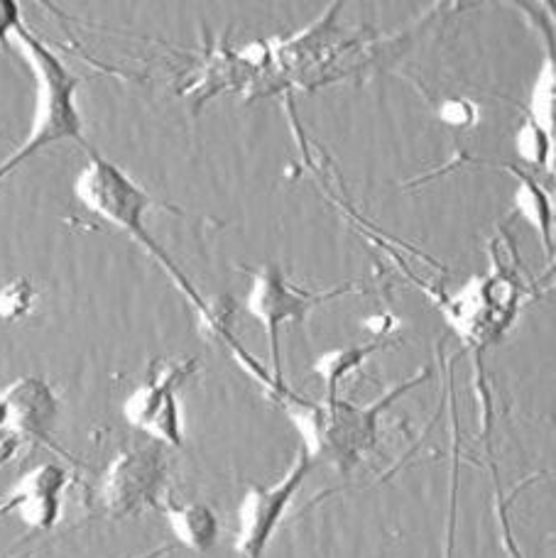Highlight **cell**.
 Here are the masks:
<instances>
[{
    "instance_id": "6da1fadb",
    "label": "cell",
    "mask_w": 556,
    "mask_h": 558,
    "mask_svg": "<svg viewBox=\"0 0 556 558\" xmlns=\"http://www.w3.org/2000/svg\"><path fill=\"white\" fill-rule=\"evenodd\" d=\"M15 37L29 66H33L37 82V104L33 131H29V137L25 140L23 147L0 165V179L13 174L20 165L27 162L39 149L64 143V140H78V143L84 140L82 113H78L76 106L78 78L69 72L67 64L52 49L45 43H39L33 33H27L25 25L17 29Z\"/></svg>"
},
{
    "instance_id": "7a4b0ae2",
    "label": "cell",
    "mask_w": 556,
    "mask_h": 558,
    "mask_svg": "<svg viewBox=\"0 0 556 558\" xmlns=\"http://www.w3.org/2000/svg\"><path fill=\"white\" fill-rule=\"evenodd\" d=\"M74 194L88 211L106 218V221L116 226L118 231L128 233L133 241H137V245H143L145 251L172 275L174 282L198 304V296L194 289L189 287L184 275L177 270L170 257L162 253V247L157 245L155 238L145 231V214L153 208L150 194H147L143 186H137L121 167L108 162L101 155H94L82 169V174L76 177Z\"/></svg>"
},
{
    "instance_id": "3957f363",
    "label": "cell",
    "mask_w": 556,
    "mask_h": 558,
    "mask_svg": "<svg viewBox=\"0 0 556 558\" xmlns=\"http://www.w3.org/2000/svg\"><path fill=\"white\" fill-rule=\"evenodd\" d=\"M416 380L397 387L392 395L385 400L375 402L373 407H353L339 400H326V404L310 407V404H294L290 407V416L294 426L300 428L304 438L306 456L316 461V458H326L339 471H349L361 461V456L375 444V428L377 416L387 407V402H395L397 397L404 395Z\"/></svg>"
},
{
    "instance_id": "277c9868",
    "label": "cell",
    "mask_w": 556,
    "mask_h": 558,
    "mask_svg": "<svg viewBox=\"0 0 556 558\" xmlns=\"http://www.w3.org/2000/svg\"><path fill=\"white\" fill-rule=\"evenodd\" d=\"M196 373V361H172L155 371L128 397L123 414L128 424L141 428L153 441L167 446L184 444L180 390Z\"/></svg>"
},
{
    "instance_id": "5b68a950",
    "label": "cell",
    "mask_w": 556,
    "mask_h": 558,
    "mask_svg": "<svg viewBox=\"0 0 556 558\" xmlns=\"http://www.w3.org/2000/svg\"><path fill=\"white\" fill-rule=\"evenodd\" d=\"M167 481V458L155 444L118 453L101 481V502L108 514L133 517L160 500Z\"/></svg>"
},
{
    "instance_id": "8992f818",
    "label": "cell",
    "mask_w": 556,
    "mask_h": 558,
    "mask_svg": "<svg viewBox=\"0 0 556 558\" xmlns=\"http://www.w3.org/2000/svg\"><path fill=\"white\" fill-rule=\"evenodd\" d=\"M312 465V458L302 451L280 483L270 487H247L241 507H238V536L233 544V549L243 558H263L287 507H290L292 497L300 493Z\"/></svg>"
},
{
    "instance_id": "52a82bcc",
    "label": "cell",
    "mask_w": 556,
    "mask_h": 558,
    "mask_svg": "<svg viewBox=\"0 0 556 558\" xmlns=\"http://www.w3.org/2000/svg\"><path fill=\"white\" fill-rule=\"evenodd\" d=\"M334 294H306L302 289L287 284L285 275L280 267L267 265L263 270L253 272V284L251 292L245 296V308L251 312L257 322L263 324L267 333V343H270V357L275 365V380L277 385L282 383V371H280V328L285 324L304 322L306 314L312 308L326 302V299Z\"/></svg>"
},
{
    "instance_id": "ba28073f",
    "label": "cell",
    "mask_w": 556,
    "mask_h": 558,
    "mask_svg": "<svg viewBox=\"0 0 556 558\" xmlns=\"http://www.w3.org/2000/svg\"><path fill=\"white\" fill-rule=\"evenodd\" d=\"M67 487L69 473L62 465H37L0 500V514H17L33 530H52L62 520Z\"/></svg>"
},
{
    "instance_id": "9c48e42d",
    "label": "cell",
    "mask_w": 556,
    "mask_h": 558,
    "mask_svg": "<svg viewBox=\"0 0 556 558\" xmlns=\"http://www.w3.org/2000/svg\"><path fill=\"white\" fill-rule=\"evenodd\" d=\"M5 404L8 426L29 441V438H47L59 418V400L52 385L43 377H20L0 392Z\"/></svg>"
},
{
    "instance_id": "30bf717a",
    "label": "cell",
    "mask_w": 556,
    "mask_h": 558,
    "mask_svg": "<svg viewBox=\"0 0 556 558\" xmlns=\"http://www.w3.org/2000/svg\"><path fill=\"white\" fill-rule=\"evenodd\" d=\"M167 524H170L174 539L196 554L211 551L218 542V534H221L216 512L204 502L170 507L167 510Z\"/></svg>"
},
{
    "instance_id": "8fae6325",
    "label": "cell",
    "mask_w": 556,
    "mask_h": 558,
    "mask_svg": "<svg viewBox=\"0 0 556 558\" xmlns=\"http://www.w3.org/2000/svg\"><path fill=\"white\" fill-rule=\"evenodd\" d=\"M380 345H341L334 348V351L319 355L312 365V371L322 377L324 385L329 387V400H334V392L339 383L346 375L359 371V367L368 361V355H373Z\"/></svg>"
},
{
    "instance_id": "7c38bea8",
    "label": "cell",
    "mask_w": 556,
    "mask_h": 558,
    "mask_svg": "<svg viewBox=\"0 0 556 558\" xmlns=\"http://www.w3.org/2000/svg\"><path fill=\"white\" fill-rule=\"evenodd\" d=\"M37 289L27 277H15L0 289V318L8 324L23 322L37 302Z\"/></svg>"
},
{
    "instance_id": "4fadbf2b",
    "label": "cell",
    "mask_w": 556,
    "mask_h": 558,
    "mask_svg": "<svg viewBox=\"0 0 556 558\" xmlns=\"http://www.w3.org/2000/svg\"><path fill=\"white\" fill-rule=\"evenodd\" d=\"M23 27V13L15 0H0V47L10 49V37Z\"/></svg>"
},
{
    "instance_id": "5bb4252c",
    "label": "cell",
    "mask_w": 556,
    "mask_h": 558,
    "mask_svg": "<svg viewBox=\"0 0 556 558\" xmlns=\"http://www.w3.org/2000/svg\"><path fill=\"white\" fill-rule=\"evenodd\" d=\"M475 116V106L469 101H446L442 108V118L449 125H471Z\"/></svg>"
},
{
    "instance_id": "9a60e30c",
    "label": "cell",
    "mask_w": 556,
    "mask_h": 558,
    "mask_svg": "<svg viewBox=\"0 0 556 558\" xmlns=\"http://www.w3.org/2000/svg\"><path fill=\"white\" fill-rule=\"evenodd\" d=\"M23 444H25V438L15 434L10 426L0 428V465L13 461V458L20 453V446Z\"/></svg>"
},
{
    "instance_id": "2e32d148",
    "label": "cell",
    "mask_w": 556,
    "mask_h": 558,
    "mask_svg": "<svg viewBox=\"0 0 556 558\" xmlns=\"http://www.w3.org/2000/svg\"><path fill=\"white\" fill-rule=\"evenodd\" d=\"M522 192H524V194H530V202H528V206H522V208H530V204H540V202H544L542 194L537 192V186H534L532 182H524ZM532 208H534V211H537V223H540L537 228H542L544 235L549 238V226H547V221L552 223V211H549L547 206H532Z\"/></svg>"
},
{
    "instance_id": "e0dca14e",
    "label": "cell",
    "mask_w": 556,
    "mask_h": 558,
    "mask_svg": "<svg viewBox=\"0 0 556 558\" xmlns=\"http://www.w3.org/2000/svg\"><path fill=\"white\" fill-rule=\"evenodd\" d=\"M8 426V412H5V404L0 402V428Z\"/></svg>"
}]
</instances>
